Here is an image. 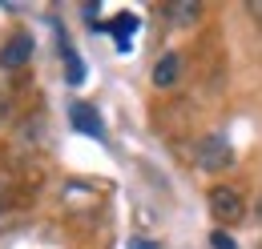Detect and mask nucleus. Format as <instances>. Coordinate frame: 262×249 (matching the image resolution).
Instances as JSON below:
<instances>
[{"mask_svg":"<svg viewBox=\"0 0 262 249\" xmlns=\"http://www.w3.org/2000/svg\"><path fill=\"white\" fill-rule=\"evenodd\" d=\"M206 201H210L214 221H222V225H234V221L246 217V197H242L234 185H214L206 193Z\"/></svg>","mask_w":262,"mask_h":249,"instance_id":"obj_1","label":"nucleus"},{"mask_svg":"<svg viewBox=\"0 0 262 249\" xmlns=\"http://www.w3.org/2000/svg\"><path fill=\"white\" fill-rule=\"evenodd\" d=\"M194 161H198V169L218 173V169H230V165H234V149H230V141L222 137V133H210V137L198 141Z\"/></svg>","mask_w":262,"mask_h":249,"instance_id":"obj_2","label":"nucleus"},{"mask_svg":"<svg viewBox=\"0 0 262 249\" xmlns=\"http://www.w3.org/2000/svg\"><path fill=\"white\" fill-rule=\"evenodd\" d=\"M69 121H73L77 133H85V137H93V141L105 137V121L97 117V109L85 105V101H73V105H69Z\"/></svg>","mask_w":262,"mask_h":249,"instance_id":"obj_3","label":"nucleus"},{"mask_svg":"<svg viewBox=\"0 0 262 249\" xmlns=\"http://www.w3.org/2000/svg\"><path fill=\"white\" fill-rule=\"evenodd\" d=\"M29 57H33V36H29V32H16V36L0 48V64H4V68H20Z\"/></svg>","mask_w":262,"mask_h":249,"instance_id":"obj_4","label":"nucleus"},{"mask_svg":"<svg viewBox=\"0 0 262 249\" xmlns=\"http://www.w3.org/2000/svg\"><path fill=\"white\" fill-rule=\"evenodd\" d=\"M162 16L169 24H194V20H202V4L198 0H169V4H162Z\"/></svg>","mask_w":262,"mask_h":249,"instance_id":"obj_5","label":"nucleus"},{"mask_svg":"<svg viewBox=\"0 0 262 249\" xmlns=\"http://www.w3.org/2000/svg\"><path fill=\"white\" fill-rule=\"evenodd\" d=\"M182 77V53H165L162 61L154 64V85L158 89H173Z\"/></svg>","mask_w":262,"mask_h":249,"instance_id":"obj_6","label":"nucleus"},{"mask_svg":"<svg viewBox=\"0 0 262 249\" xmlns=\"http://www.w3.org/2000/svg\"><path fill=\"white\" fill-rule=\"evenodd\" d=\"M61 57H65V77H69V85H81V81H85V64H81V57H77V53H73V44H69L65 36H61Z\"/></svg>","mask_w":262,"mask_h":249,"instance_id":"obj_7","label":"nucleus"},{"mask_svg":"<svg viewBox=\"0 0 262 249\" xmlns=\"http://www.w3.org/2000/svg\"><path fill=\"white\" fill-rule=\"evenodd\" d=\"M16 137H20V145H29V149H33V145H40V137H45V121H40V117H33V121H25V124H20V133H16Z\"/></svg>","mask_w":262,"mask_h":249,"instance_id":"obj_8","label":"nucleus"},{"mask_svg":"<svg viewBox=\"0 0 262 249\" xmlns=\"http://www.w3.org/2000/svg\"><path fill=\"white\" fill-rule=\"evenodd\" d=\"M133 29H137V20H133V16H117L113 32H117V48H121V53L129 48V32H133Z\"/></svg>","mask_w":262,"mask_h":249,"instance_id":"obj_9","label":"nucleus"},{"mask_svg":"<svg viewBox=\"0 0 262 249\" xmlns=\"http://www.w3.org/2000/svg\"><path fill=\"white\" fill-rule=\"evenodd\" d=\"M210 245H214V249H238L226 233H222V229H214V233H210Z\"/></svg>","mask_w":262,"mask_h":249,"instance_id":"obj_10","label":"nucleus"},{"mask_svg":"<svg viewBox=\"0 0 262 249\" xmlns=\"http://www.w3.org/2000/svg\"><path fill=\"white\" fill-rule=\"evenodd\" d=\"M246 12H250V16L262 24V0H246Z\"/></svg>","mask_w":262,"mask_h":249,"instance_id":"obj_11","label":"nucleus"},{"mask_svg":"<svg viewBox=\"0 0 262 249\" xmlns=\"http://www.w3.org/2000/svg\"><path fill=\"white\" fill-rule=\"evenodd\" d=\"M254 217H258V225H262V197L254 201Z\"/></svg>","mask_w":262,"mask_h":249,"instance_id":"obj_12","label":"nucleus"},{"mask_svg":"<svg viewBox=\"0 0 262 249\" xmlns=\"http://www.w3.org/2000/svg\"><path fill=\"white\" fill-rule=\"evenodd\" d=\"M133 249H154V245H145V241H133Z\"/></svg>","mask_w":262,"mask_h":249,"instance_id":"obj_13","label":"nucleus"},{"mask_svg":"<svg viewBox=\"0 0 262 249\" xmlns=\"http://www.w3.org/2000/svg\"><path fill=\"white\" fill-rule=\"evenodd\" d=\"M0 117H4V101H0Z\"/></svg>","mask_w":262,"mask_h":249,"instance_id":"obj_14","label":"nucleus"}]
</instances>
